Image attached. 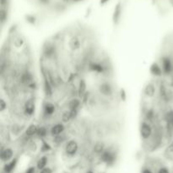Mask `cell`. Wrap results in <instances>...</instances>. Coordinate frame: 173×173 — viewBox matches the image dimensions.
<instances>
[{
  "instance_id": "6da1fadb",
  "label": "cell",
  "mask_w": 173,
  "mask_h": 173,
  "mask_svg": "<svg viewBox=\"0 0 173 173\" xmlns=\"http://www.w3.org/2000/svg\"><path fill=\"white\" fill-rule=\"evenodd\" d=\"M140 135H141V138L143 139H149L153 133V130H152V127L150 123H146V122H143L141 124H140Z\"/></svg>"
},
{
  "instance_id": "7a4b0ae2",
  "label": "cell",
  "mask_w": 173,
  "mask_h": 173,
  "mask_svg": "<svg viewBox=\"0 0 173 173\" xmlns=\"http://www.w3.org/2000/svg\"><path fill=\"white\" fill-rule=\"evenodd\" d=\"M161 68L163 70V73L165 74H169L172 73L173 69V64L172 59L169 57L165 56L162 58V59H161Z\"/></svg>"
},
{
  "instance_id": "3957f363",
  "label": "cell",
  "mask_w": 173,
  "mask_h": 173,
  "mask_svg": "<svg viewBox=\"0 0 173 173\" xmlns=\"http://www.w3.org/2000/svg\"><path fill=\"white\" fill-rule=\"evenodd\" d=\"M78 150H79V144L78 143L74 140V139H72V140H69L66 144L65 146V152L68 155H70V156H73L77 153Z\"/></svg>"
},
{
  "instance_id": "277c9868",
  "label": "cell",
  "mask_w": 173,
  "mask_h": 173,
  "mask_svg": "<svg viewBox=\"0 0 173 173\" xmlns=\"http://www.w3.org/2000/svg\"><path fill=\"white\" fill-rule=\"evenodd\" d=\"M99 91L102 96H111L113 94V88L111 85V84H109L107 82H104L100 85Z\"/></svg>"
},
{
  "instance_id": "5b68a950",
  "label": "cell",
  "mask_w": 173,
  "mask_h": 173,
  "mask_svg": "<svg viewBox=\"0 0 173 173\" xmlns=\"http://www.w3.org/2000/svg\"><path fill=\"white\" fill-rule=\"evenodd\" d=\"M101 158L103 161V162H105L107 165L113 164L115 161V154L112 151L107 150H106L102 154H101Z\"/></svg>"
},
{
  "instance_id": "8992f818",
  "label": "cell",
  "mask_w": 173,
  "mask_h": 173,
  "mask_svg": "<svg viewBox=\"0 0 173 173\" xmlns=\"http://www.w3.org/2000/svg\"><path fill=\"white\" fill-rule=\"evenodd\" d=\"M13 157H14V151H13L12 149L6 148L3 150H2L0 158H1V161L3 162H6V163L9 162V161L13 160Z\"/></svg>"
},
{
  "instance_id": "52a82bcc",
  "label": "cell",
  "mask_w": 173,
  "mask_h": 173,
  "mask_svg": "<svg viewBox=\"0 0 173 173\" xmlns=\"http://www.w3.org/2000/svg\"><path fill=\"white\" fill-rule=\"evenodd\" d=\"M35 109H36V106H35V102L32 100H29L26 102L25 106H24V112L25 114L28 116H31L35 113Z\"/></svg>"
},
{
  "instance_id": "ba28073f",
  "label": "cell",
  "mask_w": 173,
  "mask_h": 173,
  "mask_svg": "<svg viewBox=\"0 0 173 173\" xmlns=\"http://www.w3.org/2000/svg\"><path fill=\"white\" fill-rule=\"evenodd\" d=\"M64 125L63 123H57L55 125H53L52 127L51 130H50V133L51 135L53 136V137H57L59 135L63 134V131H64Z\"/></svg>"
},
{
  "instance_id": "9c48e42d",
  "label": "cell",
  "mask_w": 173,
  "mask_h": 173,
  "mask_svg": "<svg viewBox=\"0 0 173 173\" xmlns=\"http://www.w3.org/2000/svg\"><path fill=\"white\" fill-rule=\"evenodd\" d=\"M56 52V48L53 44L52 43H47L44 48H43V54L47 58H51L52 57Z\"/></svg>"
},
{
  "instance_id": "30bf717a",
  "label": "cell",
  "mask_w": 173,
  "mask_h": 173,
  "mask_svg": "<svg viewBox=\"0 0 173 173\" xmlns=\"http://www.w3.org/2000/svg\"><path fill=\"white\" fill-rule=\"evenodd\" d=\"M121 14H122V4L119 2V3H116V5L115 6L114 12H113V16H112L113 22L115 24H118L120 18H121Z\"/></svg>"
},
{
  "instance_id": "8fae6325",
  "label": "cell",
  "mask_w": 173,
  "mask_h": 173,
  "mask_svg": "<svg viewBox=\"0 0 173 173\" xmlns=\"http://www.w3.org/2000/svg\"><path fill=\"white\" fill-rule=\"evenodd\" d=\"M17 162H18V160H17L16 158H14V159H13L12 161L7 162V163L5 164L4 168H3L4 172L6 173L12 172L14 171V169L15 168V166H16V165H17Z\"/></svg>"
},
{
  "instance_id": "7c38bea8",
  "label": "cell",
  "mask_w": 173,
  "mask_h": 173,
  "mask_svg": "<svg viewBox=\"0 0 173 173\" xmlns=\"http://www.w3.org/2000/svg\"><path fill=\"white\" fill-rule=\"evenodd\" d=\"M150 73L156 77H159V76H161L162 74H163V70L161 66H159L156 63H154L151 67H150Z\"/></svg>"
},
{
  "instance_id": "4fadbf2b",
  "label": "cell",
  "mask_w": 173,
  "mask_h": 173,
  "mask_svg": "<svg viewBox=\"0 0 173 173\" xmlns=\"http://www.w3.org/2000/svg\"><path fill=\"white\" fill-rule=\"evenodd\" d=\"M56 107L52 102H47L44 105V114L46 116H52L55 112Z\"/></svg>"
},
{
  "instance_id": "5bb4252c",
  "label": "cell",
  "mask_w": 173,
  "mask_h": 173,
  "mask_svg": "<svg viewBox=\"0 0 173 173\" xmlns=\"http://www.w3.org/2000/svg\"><path fill=\"white\" fill-rule=\"evenodd\" d=\"M105 150H106V146L102 141L96 142L93 147V151L97 154H101Z\"/></svg>"
},
{
  "instance_id": "9a60e30c",
  "label": "cell",
  "mask_w": 173,
  "mask_h": 173,
  "mask_svg": "<svg viewBox=\"0 0 173 173\" xmlns=\"http://www.w3.org/2000/svg\"><path fill=\"white\" fill-rule=\"evenodd\" d=\"M69 47L74 51H76L78 49H79L81 47V41H80L79 38L77 37H72L70 41H69Z\"/></svg>"
},
{
  "instance_id": "2e32d148",
  "label": "cell",
  "mask_w": 173,
  "mask_h": 173,
  "mask_svg": "<svg viewBox=\"0 0 173 173\" xmlns=\"http://www.w3.org/2000/svg\"><path fill=\"white\" fill-rule=\"evenodd\" d=\"M80 106V101L77 98H74L70 100L68 103V107L69 111H77V109Z\"/></svg>"
},
{
  "instance_id": "e0dca14e",
  "label": "cell",
  "mask_w": 173,
  "mask_h": 173,
  "mask_svg": "<svg viewBox=\"0 0 173 173\" xmlns=\"http://www.w3.org/2000/svg\"><path fill=\"white\" fill-rule=\"evenodd\" d=\"M155 87L152 84H148L144 88V94L148 97H153L155 94Z\"/></svg>"
},
{
  "instance_id": "ac0fdd59",
  "label": "cell",
  "mask_w": 173,
  "mask_h": 173,
  "mask_svg": "<svg viewBox=\"0 0 173 173\" xmlns=\"http://www.w3.org/2000/svg\"><path fill=\"white\" fill-rule=\"evenodd\" d=\"M44 90H45V94L47 96L50 97L52 96V87L50 81L47 78L44 79Z\"/></svg>"
},
{
  "instance_id": "d6986e66",
  "label": "cell",
  "mask_w": 173,
  "mask_h": 173,
  "mask_svg": "<svg viewBox=\"0 0 173 173\" xmlns=\"http://www.w3.org/2000/svg\"><path fill=\"white\" fill-rule=\"evenodd\" d=\"M48 162V158L47 156H41L38 161H37V167L38 170H42L44 168L47 167V165Z\"/></svg>"
},
{
  "instance_id": "ffe728a7",
  "label": "cell",
  "mask_w": 173,
  "mask_h": 173,
  "mask_svg": "<svg viewBox=\"0 0 173 173\" xmlns=\"http://www.w3.org/2000/svg\"><path fill=\"white\" fill-rule=\"evenodd\" d=\"M20 80H21L22 84H24V85H29V84H30V83L32 82L33 77H32V75H31L30 73H29V72H26V73H24V74L21 75Z\"/></svg>"
},
{
  "instance_id": "44dd1931",
  "label": "cell",
  "mask_w": 173,
  "mask_h": 173,
  "mask_svg": "<svg viewBox=\"0 0 173 173\" xmlns=\"http://www.w3.org/2000/svg\"><path fill=\"white\" fill-rule=\"evenodd\" d=\"M76 111H68L66 112H64L62 116V120L63 123H67L69 122L72 118H74V116H75Z\"/></svg>"
},
{
  "instance_id": "7402d4cb",
  "label": "cell",
  "mask_w": 173,
  "mask_h": 173,
  "mask_svg": "<svg viewBox=\"0 0 173 173\" xmlns=\"http://www.w3.org/2000/svg\"><path fill=\"white\" fill-rule=\"evenodd\" d=\"M37 130H38V126H37L36 124H31L27 128L26 131V135L29 137L34 136L37 134Z\"/></svg>"
},
{
  "instance_id": "603a6c76",
  "label": "cell",
  "mask_w": 173,
  "mask_h": 173,
  "mask_svg": "<svg viewBox=\"0 0 173 173\" xmlns=\"http://www.w3.org/2000/svg\"><path fill=\"white\" fill-rule=\"evenodd\" d=\"M90 69L93 72L100 74V73H102L104 71V67L100 63H93V64L90 65Z\"/></svg>"
},
{
  "instance_id": "cb8c5ba5",
  "label": "cell",
  "mask_w": 173,
  "mask_h": 173,
  "mask_svg": "<svg viewBox=\"0 0 173 173\" xmlns=\"http://www.w3.org/2000/svg\"><path fill=\"white\" fill-rule=\"evenodd\" d=\"M8 18V12L7 10H5L4 8H2L0 10V20H1V23L2 25H3Z\"/></svg>"
},
{
  "instance_id": "d4e9b609",
  "label": "cell",
  "mask_w": 173,
  "mask_h": 173,
  "mask_svg": "<svg viewBox=\"0 0 173 173\" xmlns=\"http://www.w3.org/2000/svg\"><path fill=\"white\" fill-rule=\"evenodd\" d=\"M86 90V83L84 79H81L79 85V93L80 96H83Z\"/></svg>"
},
{
  "instance_id": "484cf974",
  "label": "cell",
  "mask_w": 173,
  "mask_h": 173,
  "mask_svg": "<svg viewBox=\"0 0 173 173\" xmlns=\"http://www.w3.org/2000/svg\"><path fill=\"white\" fill-rule=\"evenodd\" d=\"M48 134V130L45 127L41 126V127H38V130H37V135L39 138H44Z\"/></svg>"
},
{
  "instance_id": "4316f807",
  "label": "cell",
  "mask_w": 173,
  "mask_h": 173,
  "mask_svg": "<svg viewBox=\"0 0 173 173\" xmlns=\"http://www.w3.org/2000/svg\"><path fill=\"white\" fill-rule=\"evenodd\" d=\"M14 44L16 48H21L23 45H24V40L20 37H17L15 38L14 41Z\"/></svg>"
},
{
  "instance_id": "83f0119b",
  "label": "cell",
  "mask_w": 173,
  "mask_h": 173,
  "mask_svg": "<svg viewBox=\"0 0 173 173\" xmlns=\"http://www.w3.org/2000/svg\"><path fill=\"white\" fill-rule=\"evenodd\" d=\"M6 108H7V103L5 102V101L3 99H1V101H0V111H1V112H3Z\"/></svg>"
},
{
  "instance_id": "f1b7e54d",
  "label": "cell",
  "mask_w": 173,
  "mask_h": 173,
  "mask_svg": "<svg viewBox=\"0 0 173 173\" xmlns=\"http://www.w3.org/2000/svg\"><path fill=\"white\" fill-rule=\"evenodd\" d=\"M37 1H38V3L41 5H43V6L48 5V4L50 3V2H51V0H37Z\"/></svg>"
},
{
  "instance_id": "f546056e",
  "label": "cell",
  "mask_w": 173,
  "mask_h": 173,
  "mask_svg": "<svg viewBox=\"0 0 173 173\" xmlns=\"http://www.w3.org/2000/svg\"><path fill=\"white\" fill-rule=\"evenodd\" d=\"M26 19H27V21L30 22V23H31V24H34L35 21H36V18L34 16H31V15H28L26 17Z\"/></svg>"
},
{
  "instance_id": "4dcf8cb0",
  "label": "cell",
  "mask_w": 173,
  "mask_h": 173,
  "mask_svg": "<svg viewBox=\"0 0 173 173\" xmlns=\"http://www.w3.org/2000/svg\"><path fill=\"white\" fill-rule=\"evenodd\" d=\"M40 173H52V169H51V168H49V167H46V168H44V169L41 170V171H40Z\"/></svg>"
},
{
  "instance_id": "1f68e13d",
  "label": "cell",
  "mask_w": 173,
  "mask_h": 173,
  "mask_svg": "<svg viewBox=\"0 0 173 173\" xmlns=\"http://www.w3.org/2000/svg\"><path fill=\"white\" fill-rule=\"evenodd\" d=\"M26 173H36V168L34 166H31V167H29L27 169V171L26 172Z\"/></svg>"
},
{
  "instance_id": "d6a6232c",
  "label": "cell",
  "mask_w": 173,
  "mask_h": 173,
  "mask_svg": "<svg viewBox=\"0 0 173 173\" xmlns=\"http://www.w3.org/2000/svg\"><path fill=\"white\" fill-rule=\"evenodd\" d=\"M158 173H170V172H169V171H168V169H167V168H165V167H162V168H161V169L158 171Z\"/></svg>"
},
{
  "instance_id": "836d02e7",
  "label": "cell",
  "mask_w": 173,
  "mask_h": 173,
  "mask_svg": "<svg viewBox=\"0 0 173 173\" xmlns=\"http://www.w3.org/2000/svg\"><path fill=\"white\" fill-rule=\"evenodd\" d=\"M0 3H1L2 8H4L8 3V0H0Z\"/></svg>"
},
{
  "instance_id": "e575fe53",
  "label": "cell",
  "mask_w": 173,
  "mask_h": 173,
  "mask_svg": "<svg viewBox=\"0 0 173 173\" xmlns=\"http://www.w3.org/2000/svg\"><path fill=\"white\" fill-rule=\"evenodd\" d=\"M142 173H153V172H152L150 169H147V168H146V169H144V170H143Z\"/></svg>"
},
{
  "instance_id": "d590c367",
  "label": "cell",
  "mask_w": 173,
  "mask_h": 173,
  "mask_svg": "<svg viewBox=\"0 0 173 173\" xmlns=\"http://www.w3.org/2000/svg\"><path fill=\"white\" fill-rule=\"evenodd\" d=\"M109 0H101V4H105Z\"/></svg>"
},
{
  "instance_id": "8d00e7d4",
  "label": "cell",
  "mask_w": 173,
  "mask_h": 173,
  "mask_svg": "<svg viewBox=\"0 0 173 173\" xmlns=\"http://www.w3.org/2000/svg\"><path fill=\"white\" fill-rule=\"evenodd\" d=\"M63 2H64V3H69V2H72L73 0H62Z\"/></svg>"
},
{
  "instance_id": "74e56055",
  "label": "cell",
  "mask_w": 173,
  "mask_h": 173,
  "mask_svg": "<svg viewBox=\"0 0 173 173\" xmlns=\"http://www.w3.org/2000/svg\"><path fill=\"white\" fill-rule=\"evenodd\" d=\"M81 1H83V0H73V2H74V3H78V2H81Z\"/></svg>"
},
{
  "instance_id": "f35d334b",
  "label": "cell",
  "mask_w": 173,
  "mask_h": 173,
  "mask_svg": "<svg viewBox=\"0 0 173 173\" xmlns=\"http://www.w3.org/2000/svg\"><path fill=\"white\" fill-rule=\"evenodd\" d=\"M87 173H94L93 172H91V171H89V172H87Z\"/></svg>"
}]
</instances>
